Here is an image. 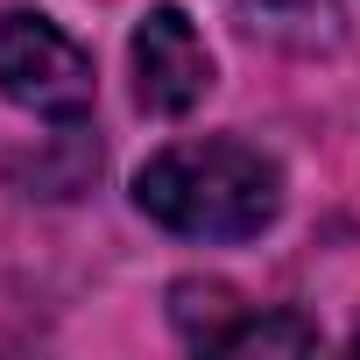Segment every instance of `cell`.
Returning <instances> with one entry per match:
<instances>
[{
	"label": "cell",
	"mask_w": 360,
	"mask_h": 360,
	"mask_svg": "<svg viewBox=\"0 0 360 360\" xmlns=\"http://www.w3.org/2000/svg\"><path fill=\"white\" fill-rule=\"evenodd\" d=\"M134 205L184 233V240H255L283 212V169L255 141L212 134V141H176L141 162Z\"/></svg>",
	"instance_id": "obj_1"
},
{
	"label": "cell",
	"mask_w": 360,
	"mask_h": 360,
	"mask_svg": "<svg viewBox=\"0 0 360 360\" xmlns=\"http://www.w3.org/2000/svg\"><path fill=\"white\" fill-rule=\"evenodd\" d=\"M0 99H15L36 120L71 127L92 113V57L50 15L8 8L0 15Z\"/></svg>",
	"instance_id": "obj_2"
},
{
	"label": "cell",
	"mask_w": 360,
	"mask_h": 360,
	"mask_svg": "<svg viewBox=\"0 0 360 360\" xmlns=\"http://www.w3.org/2000/svg\"><path fill=\"white\" fill-rule=\"evenodd\" d=\"M169 318L198 353H311L318 325L297 311H255L219 283H176L169 290Z\"/></svg>",
	"instance_id": "obj_3"
},
{
	"label": "cell",
	"mask_w": 360,
	"mask_h": 360,
	"mask_svg": "<svg viewBox=\"0 0 360 360\" xmlns=\"http://www.w3.org/2000/svg\"><path fill=\"white\" fill-rule=\"evenodd\" d=\"M212 92V50L184 8H148L134 29V99L162 120L191 113Z\"/></svg>",
	"instance_id": "obj_4"
},
{
	"label": "cell",
	"mask_w": 360,
	"mask_h": 360,
	"mask_svg": "<svg viewBox=\"0 0 360 360\" xmlns=\"http://www.w3.org/2000/svg\"><path fill=\"white\" fill-rule=\"evenodd\" d=\"M233 15L255 36H276V43H297V50H318V43L339 36V8L332 0H233Z\"/></svg>",
	"instance_id": "obj_5"
},
{
	"label": "cell",
	"mask_w": 360,
	"mask_h": 360,
	"mask_svg": "<svg viewBox=\"0 0 360 360\" xmlns=\"http://www.w3.org/2000/svg\"><path fill=\"white\" fill-rule=\"evenodd\" d=\"M353 353H360V325H353Z\"/></svg>",
	"instance_id": "obj_6"
}]
</instances>
